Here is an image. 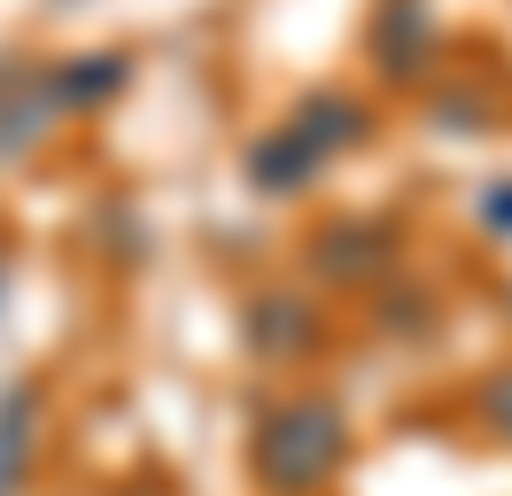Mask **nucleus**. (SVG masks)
<instances>
[{
    "instance_id": "obj_1",
    "label": "nucleus",
    "mask_w": 512,
    "mask_h": 496,
    "mask_svg": "<svg viewBox=\"0 0 512 496\" xmlns=\"http://www.w3.org/2000/svg\"><path fill=\"white\" fill-rule=\"evenodd\" d=\"M334 465H342V419H334V403H280L264 419V434H256V473L280 496L319 489Z\"/></svg>"
},
{
    "instance_id": "obj_2",
    "label": "nucleus",
    "mask_w": 512,
    "mask_h": 496,
    "mask_svg": "<svg viewBox=\"0 0 512 496\" xmlns=\"http://www.w3.org/2000/svg\"><path fill=\"white\" fill-rule=\"evenodd\" d=\"M63 117V101H55V78L32 70L24 55H0V163H16V155H32L47 140V124Z\"/></svg>"
},
{
    "instance_id": "obj_3",
    "label": "nucleus",
    "mask_w": 512,
    "mask_h": 496,
    "mask_svg": "<svg viewBox=\"0 0 512 496\" xmlns=\"http://www.w3.org/2000/svg\"><path fill=\"white\" fill-rule=\"evenodd\" d=\"M373 55H381L388 78L412 86L419 70L435 62V16H427V0H381V16H373Z\"/></svg>"
},
{
    "instance_id": "obj_4",
    "label": "nucleus",
    "mask_w": 512,
    "mask_h": 496,
    "mask_svg": "<svg viewBox=\"0 0 512 496\" xmlns=\"http://www.w3.org/2000/svg\"><path fill=\"white\" fill-rule=\"evenodd\" d=\"M288 132L311 148V163H334L342 148H357L365 140V109H357L350 93H311V101H295V117H288Z\"/></svg>"
},
{
    "instance_id": "obj_5",
    "label": "nucleus",
    "mask_w": 512,
    "mask_h": 496,
    "mask_svg": "<svg viewBox=\"0 0 512 496\" xmlns=\"http://www.w3.org/2000/svg\"><path fill=\"white\" fill-rule=\"evenodd\" d=\"M311 171H319V163H311V148L295 140L288 124H272L249 148V179L264 186V194H295V186H311Z\"/></svg>"
},
{
    "instance_id": "obj_6",
    "label": "nucleus",
    "mask_w": 512,
    "mask_h": 496,
    "mask_svg": "<svg viewBox=\"0 0 512 496\" xmlns=\"http://www.w3.org/2000/svg\"><path fill=\"white\" fill-rule=\"evenodd\" d=\"M32 427H39V388H16V396H0V496L24 481V458H32Z\"/></svg>"
},
{
    "instance_id": "obj_7",
    "label": "nucleus",
    "mask_w": 512,
    "mask_h": 496,
    "mask_svg": "<svg viewBox=\"0 0 512 496\" xmlns=\"http://www.w3.org/2000/svg\"><path fill=\"white\" fill-rule=\"evenodd\" d=\"M47 78H55L63 109H94V101H109V93L125 86V55H86V62H70V70H47Z\"/></svg>"
},
{
    "instance_id": "obj_8",
    "label": "nucleus",
    "mask_w": 512,
    "mask_h": 496,
    "mask_svg": "<svg viewBox=\"0 0 512 496\" xmlns=\"http://www.w3.org/2000/svg\"><path fill=\"white\" fill-rule=\"evenodd\" d=\"M481 117H489V101L481 93H450V101H435V132H481Z\"/></svg>"
},
{
    "instance_id": "obj_9",
    "label": "nucleus",
    "mask_w": 512,
    "mask_h": 496,
    "mask_svg": "<svg viewBox=\"0 0 512 496\" xmlns=\"http://www.w3.org/2000/svg\"><path fill=\"white\" fill-rule=\"evenodd\" d=\"M295 334H303V318H295V303H264V341H272V349H288Z\"/></svg>"
},
{
    "instance_id": "obj_10",
    "label": "nucleus",
    "mask_w": 512,
    "mask_h": 496,
    "mask_svg": "<svg viewBox=\"0 0 512 496\" xmlns=\"http://www.w3.org/2000/svg\"><path fill=\"white\" fill-rule=\"evenodd\" d=\"M489 411H497V427L512 434V372H505V380H497V388H489Z\"/></svg>"
},
{
    "instance_id": "obj_11",
    "label": "nucleus",
    "mask_w": 512,
    "mask_h": 496,
    "mask_svg": "<svg viewBox=\"0 0 512 496\" xmlns=\"http://www.w3.org/2000/svg\"><path fill=\"white\" fill-rule=\"evenodd\" d=\"M481 217H489V225H505V233H512V194H489V210H481Z\"/></svg>"
}]
</instances>
